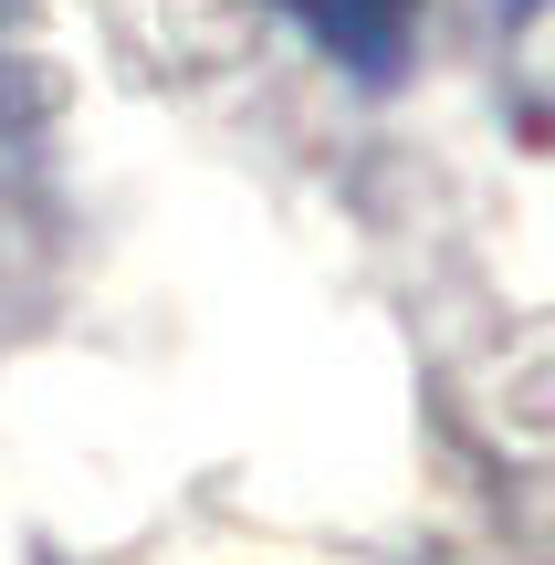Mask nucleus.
<instances>
[{
  "instance_id": "nucleus-1",
  "label": "nucleus",
  "mask_w": 555,
  "mask_h": 565,
  "mask_svg": "<svg viewBox=\"0 0 555 565\" xmlns=\"http://www.w3.org/2000/svg\"><path fill=\"white\" fill-rule=\"evenodd\" d=\"M284 21H305L314 53L356 84H398L419 63V32H430V0H284Z\"/></svg>"
}]
</instances>
